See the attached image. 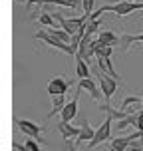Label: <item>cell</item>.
<instances>
[{
  "mask_svg": "<svg viewBox=\"0 0 143 151\" xmlns=\"http://www.w3.org/2000/svg\"><path fill=\"white\" fill-rule=\"evenodd\" d=\"M34 38L36 40H42V42H46L48 46H52V48H58V50H62L64 54H68V56H75V52L72 50V46L66 44V42H62L60 38H56L50 30H40L34 34Z\"/></svg>",
  "mask_w": 143,
  "mask_h": 151,
  "instance_id": "7a4b0ae2",
  "label": "cell"
},
{
  "mask_svg": "<svg viewBox=\"0 0 143 151\" xmlns=\"http://www.w3.org/2000/svg\"><path fill=\"white\" fill-rule=\"evenodd\" d=\"M137 139H141V131H135L131 135L115 137V139H111V143H109V151H127V147L133 141H137Z\"/></svg>",
  "mask_w": 143,
  "mask_h": 151,
  "instance_id": "52a82bcc",
  "label": "cell"
},
{
  "mask_svg": "<svg viewBox=\"0 0 143 151\" xmlns=\"http://www.w3.org/2000/svg\"><path fill=\"white\" fill-rule=\"evenodd\" d=\"M58 131H60V135L64 137V139H78L80 137V127H74L72 123H68V121H60L58 123Z\"/></svg>",
  "mask_w": 143,
  "mask_h": 151,
  "instance_id": "8fae6325",
  "label": "cell"
},
{
  "mask_svg": "<svg viewBox=\"0 0 143 151\" xmlns=\"http://www.w3.org/2000/svg\"><path fill=\"white\" fill-rule=\"evenodd\" d=\"M111 54H113V46H106V44H101L99 40H96V58H98V56L111 58Z\"/></svg>",
  "mask_w": 143,
  "mask_h": 151,
  "instance_id": "e0dca14e",
  "label": "cell"
},
{
  "mask_svg": "<svg viewBox=\"0 0 143 151\" xmlns=\"http://www.w3.org/2000/svg\"><path fill=\"white\" fill-rule=\"evenodd\" d=\"M135 10H143V2H127V0H119L115 4H103L101 12H113L117 18H125L127 14L135 12Z\"/></svg>",
  "mask_w": 143,
  "mask_h": 151,
  "instance_id": "6da1fadb",
  "label": "cell"
},
{
  "mask_svg": "<svg viewBox=\"0 0 143 151\" xmlns=\"http://www.w3.org/2000/svg\"><path fill=\"white\" fill-rule=\"evenodd\" d=\"M68 151H78V149H75V145H70V147H68Z\"/></svg>",
  "mask_w": 143,
  "mask_h": 151,
  "instance_id": "d4e9b609",
  "label": "cell"
},
{
  "mask_svg": "<svg viewBox=\"0 0 143 151\" xmlns=\"http://www.w3.org/2000/svg\"><path fill=\"white\" fill-rule=\"evenodd\" d=\"M127 151H143V139H137L127 147Z\"/></svg>",
  "mask_w": 143,
  "mask_h": 151,
  "instance_id": "7402d4cb",
  "label": "cell"
},
{
  "mask_svg": "<svg viewBox=\"0 0 143 151\" xmlns=\"http://www.w3.org/2000/svg\"><path fill=\"white\" fill-rule=\"evenodd\" d=\"M111 123H113V117H109V115H107L106 121H103V123L96 129V137H93L90 143H88V149H93V147H98L99 143H106L107 139L111 137Z\"/></svg>",
  "mask_w": 143,
  "mask_h": 151,
  "instance_id": "277c9868",
  "label": "cell"
},
{
  "mask_svg": "<svg viewBox=\"0 0 143 151\" xmlns=\"http://www.w3.org/2000/svg\"><path fill=\"white\" fill-rule=\"evenodd\" d=\"M98 40L101 42V44H106V46H117L119 44V38L115 36L113 32H109V30H99L98 32Z\"/></svg>",
  "mask_w": 143,
  "mask_h": 151,
  "instance_id": "9a60e30c",
  "label": "cell"
},
{
  "mask_svg": "<svg viewBox=\"0 0 143 151\" xmlns=\"http://www.w3.org/2000/svg\"><path fill=\"white\" fill-rule=\"evenodd\" d=\"M14 123H16V127L20 129L26 137L36 139L38 143H40V141L44 143V139H42V127H40L38 123H34V121H30V119H20V117H16Z\"/></svg>",
  "mask_w": 143,
  "mask_h": 151,
  "instance_id": "3957f363",
  "label": "cell"
},
{
  "mask_svg": "<svg viewBox=\"0 0 143 151\" xmlns=\"http://www.w3.org/2000/svg\"><path fill=\"white\" fill-rule=\"evenodd\" d=\"M137 117H139V113H137V111L129 113V115H125L123 119H119V123H117V127H119V129H123V127H127V125H133V127H135Z\"/></svg>",
  "mask_w": 143,
  "mask_h": 151,
  "instance_id": "ac0fdd59",
  "label": "cell"
},
{
  "mask_svg": "<svg viewBox=\"0 0 143 151\" xmlns=\"http://www.w3.org/2000/svg\"><path fill=\"white\" fill-rule=\"evenodd\" d=\"M98 66H99V70H101L103 74L111 76V78H115V80H121V78H119V74L115 72V68H113L111 58H103V56H98Z\"/></svg>",
  "mask_w": 143,
  "mask_h": 151,
  "instance_id": "7c38bea8",
  "label": "cell"
},
{
  "mask_svg": "<svg viewBox=\"0 0 143 151\" xmlns=\"http://www.w3.org/2000/svg\"><path fill=\"white\" fill-rule=\"evenodd\" d=\"M117 88H119V82H117L115 78L103 74V72L99 74V90H101L103 98H106V104H109V99H111V96L117 91Z\"/></svg>",
  "mask_w": 143,
  "mask_h": 151,
  "instance_id": "5b68a950",
  "label": "cell"
},
{
  "mask_svg": "<svg viewBox=\"0 0 143 151\" xmlns=\"http://www.w3.org/2000/svg\"><path fill=\"white\" fill-rule=\"evenodd\" d=\"M38 22L40 24H46V26H52V30H56V18H54L52 14H48V12H42L40 14V18H38Z\"/></svg>",
  "mask_w": 143,
  "mask_h": 151,
  "instance_id": "d6986e66",
  "label": "cell"
},
{
  "mask_svg": "<svg viewBox=\"0 0 143 151\" xmlns=\"http://www.w3.org/2000/svg\"><path fill=\"white\" fill-rule=\"evenodd\" d=\"M133 42H141L143 44V32L141 34H121L119 44H121V50H123V52H127L129 46L133 44Z\"/></svg>",
  "mask_w": 143,
  "mask_h": 151,
  "instance_id": "5bb4252c",
  "label": "cell"
},
{
  "mask_svg": "<svg viewBox=\"0 0 143 151\" xmlns=\"http://www.w3.org/2000/svg\"><path fill=\"white\" fill-rule=\"evenodd\" d=\"M64 107H66V98H64V96H56V98H52V111L48 113V119L54 117L56 113H62Z\"/></svg>",
  "mask_w": 143,
  "mask_h": 151,
  "instance_id": "2e32d148",
  "label": "cell"
},
{
  "mask_svg": "<svg viewBox=\"0 0 143 151\" xmlns=\"http://www.w3.org/2000/svg\"><path fill=\"white\" fill-rule=\"evenodd\" d=\"M70 90V82L66 78H52L50 82H48V93H50V98H56V96H66V91Z\"/></svg>",
  "mask_w": 143,
  "mask_h": 151,
  "instance_id": "8992f818",
  "label": "cell"
},
{
  "mask_svg": "<svg viewBox=\"0 0 143 151\" xmlns=\"http://www.w3.org/2000/svg\"><path fill=\"white\" fill-rule=\"evenodd\" d=\"M12 147H14V151H30L24 143H12Z\"/></svg>",
  "mask_w": 143,
  "mask_h": 151,
  "instance_id": "cb8c5ba5",
  "label": "cell"
},
{
  "mask_svg": "<svg viewBox=\"0 0 143 151\" xmlns=\"http://www.w3.org/2000/svg\"><path fill=\"white\" fill-rule=\"evenodd\" d=\"M93 4H96V0H83V12L93 14Z\"/></svg>",
  "mask_w": 143,
  "mask_h": 151,
  "instance_id": "44dd1931",
  "label": "cell"
},
{
  "mask_svg": "<svg viewBox=\"0 0 143 151\" xmlns=\"http://www.w3.org/2000/svg\"><path fill=\"white\" fill-rule=\"evenodd\" d=\"M78 91H75V96H74V99H72V101H68V104H66V107H64V109H62V113H60V121H72L75 117V113H78Z\"/></svg>",
  "mask_w": 143,
  "mask_h": 151,
  "instance_id": "ba28073f",
  "label": "cell"
},
{
  "mask_svg": "<svg viewBox=\"0 0 143 151\" xmlns=\"http://www.w3.org/2000/svg\"><path fill=\"white\" fill-rule=\"evenodd\" d=\"M86 32H88V36H91L93 32H99V20H88L86 22Z\"/></svg>",
  "mask_w": 143,
  "mask_h": 151,
  "instance_id": "ffe728a7",
  "label": "cell"
},
{
  "mask_svg": "<svg viewBox=\"0 0 143 151\" xmlns=\"http://www.w3.org/2000/svg\"><path fill=\"white\" fill-rule=\"evenodd\" d=\"M93 137H96V129L88 123V119H83L82 121V127H80V137L75 139V141H78L75 145H82V143H86V141H91Z\"/></svg>",
  "mask_w": 143,
  "mask_h": 151,
  "instance_id": "30bf717a",
  "label": "cell"
},
{
  "mask_svg": "<svg viewBox=\"0 0 143 151\" xmlns=\"http://www.w3.org/2000/svg\"><path fill=\"white\" fill-rule=\"evenodd\" d=\"M127 2H135V0H127Z\"/></svg>",
  "mask_w": 143,
  "mask_h": 151,
  "instance_id": "484cf974",
  "label": "cell"
},
{
  "mask_svg": "<svg viewBox=\"0 0 143 151\" xmlns=\"http://www.w3.org/2000/svg\"><path fill=\"white\" fill-rule=\"evenodd\" d=\"M75 58V76L80 78V80H86V78H91V72H90V66H88V62L80 58V56H74Z\"/></svg>",
  "mask_w": 143,
  "mask_h": 151,
  "instance_id": "4fadbf2b",
  "label": "cell"
},
{
  "mask_svg": "<svg viewBox=\"0 0 143 151\" xmlns=\"http://www.w3.org/2000/svg\"><path fill=\"white\" fill-rule=\"evenodd\" d=\"M80 90H86L90 91V96L93 99H99L103 98V93H101V90H98V86L93 83V80L91 78H86V80H80V83H78V93H80Z\"/></svg>",
  "mask_w": 143,
  "mask_h": 151,
  "instance_id": "9c48e42d",
  "label": "cell"
},
{
  "mask_svg": "<svg viewBox=\"0 0 143 151\" xmlns=\"http://www.w3.org/2000/svg\"><path fill=\"white\" fill-rule=\"evenodd\" d=\"M135 127H137V131H141V133H143V109L139 111V117H137V123H135Z\"/></svg>",
  "mask_w": 143,
  "mask_h": 151,
  "instance_id": "603a6c76",
  "label": "cell"
}]
</instances>
